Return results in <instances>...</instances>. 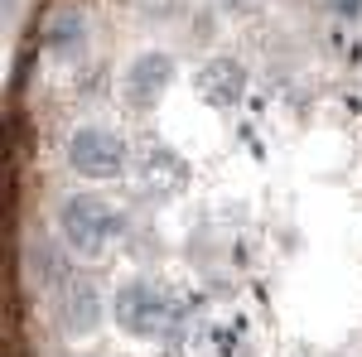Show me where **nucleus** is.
<instances>
[{
	"mask_svg": "<svg viewBox=\"0 0 362 357\" xmlns=\"http://www.w3.org/2000/svg\"><path fill=\"white\" fill-rule=\"evenodd\" d=\"M136 174L140 184H150V189H165V193H179L189 184V165H184V155L165 145V140H150V145H140L136 150Z\"/></svg>",
	"mask_w": 362,
	"mask_h": 357,
	"instance_id": "7",
	"label": "nucleus"
},
{
	"mask_svg": "<svg viewBox=\"0 0 362 357\" xmlns=\"http://www.w3.org/2000/svg\"><path fill=\"white\" fill-rule=\"evenodd\" d=\"M58 232L73 256H102L116 237L126 232V213L102 193H68L58 203Z\"/></svg>",
	"mask_w": 362,
	"mask_h": 357,
	"instance_id": "2",
	"label": "nucleus"
},
{
	"mask_svg": "<svg viewBox=\"0 0 362 357\" xmlns=\"http://www.w3.org/2000/svg\"><path fill=\"white\" fill-rule=\"evenodd\" d=\"M338 15H362V0H334Z\"/></svg>",
	"mask_w": 362,
	"mask_h": 357,
	"instance_id": "10",
	"label": "nucleus"
},
{
	"mask_svg": "<svg viewBox=\"0 0 362 357\" xmlns=\"http://www.w3.org/2000/svg\"><path fill=\"white\" fill-rule=\"evenodd\" d=\"M194 92L213 111H232L247 97V68H242L237 58H208L194 73Z\"/></svg>",
	"mask_w": 362,
	"mask_h": 357,
	"instance_id": "6",
	"label": "nucleus"
},
{
	"mask_svg": "<svg viewBox=\"0 0 362 357\" xmlns=\"http://www.w3.org/2000/svg\"><path fill=\"white\" fill-rule=\"evenodd\" d=\"M44 49H49L54 58H83L87 20L78 15V10H58L54 20H49V29H44Z\"/></svg>",
	"mask_w": 362,
	"mask_h": 357,
	"instance_id": "8",
	"label": "nucleus"
},
{
	"mask_svg": "<svg viewBox=\"0 0 362 357\" xmlns=\"http://www.w3.org/2000/svg\"><path fill=\"white\" fill-rule=\"evenodd\" d=\"M29 275H34V280H44L49 290H58V285H63L73 271H68V261L58 256V247H49V242H34V247H29Z\"/></svg>",
	"mask_w": 362,
	"mask_h": 357,
	"instance_id": "9",
	"label": "nucleus"
},
{
	"mask_svg": "<svg viewBox=\"0 0 362 357\" xmlns=\"http://www.w3.org/2000/svg\"><path fill=\"white\" fill-rule=\"evenodd\" d=\"M107 319V304H102V290L83 280V275H68L54 290V324L68 338H92Z\"/></svg>",
	"mask_w": 362,
	"mask_h": 357,
	"instance_id": "4",
	"label": "nucleus"
},
{
	"mask_svg": "<svg viewBox=\"0 0 362 357\" xmlns=\"http://www.w3.org/2000/svg\"><path fill=\"white\" fill-rule=\"evenodd\" d=\"M112 314L131 338H145V343H160V338L174 343V338L184 333V324H189V309L174 300L160 280H150V275H131V280L116 290Z\"/></svg>",
	"mask_w": 362,
	"mask_h": 357,
	"instance_id": "1",
	"label": "nucleus"
},
{
	"mask_svg": "<svg viewBox=\"0 0 362 357\" xmlns=\"http://www.w3.org/2000/svg\"><path fill=\"white\" fill-rule=\"evenodd\" d=\"M68 165L92 184H107V179H121L131 169V145L112 126H83L68 136Z\"/></svg>",
	"mask_w": 362,
	"mask_h": 357,
	"instance_id": "3",
	"label": "nucleus"
},
{
	"mask_svg": "<svg viewBox=\"0 0 362 357\" xmlns=\"http://www.w3.org/2000/svg\"><path fill=\"white\" fill-rule=\"evenodd\" d=\"M169 83H174V58L169 54H140L126 73H121V102L131 111H150L160 107V97L169 92Z\"/></svg>",
	"mask_w": 362,
	"mask_h": 357,
	"instance_id": "5",
	"label": "nucleus"
}]
</instances>
